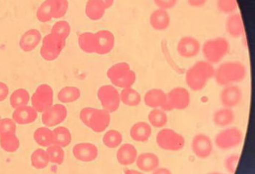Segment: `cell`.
<instances>
[{
  "mask_svg": "<svg viewBox=\"0 0 255 174\" xmlns=\"http://www.w3.org/2000/svg\"><path fill=\"white\" fill-rule=\"evenodd\" d=\"M247 75V67L243 63L230 61L222 63L215 69L214 78L219 86L225 87L242 82Z\"/></svg>",
  "mask_w": 255,
  "mask_h": 174,
  "instance_id": "obj_1",
  "label": "cell"
},
{
  "mask_svg": "<svg viewBox=\"0 0 255 174\" xmlns=\"http://www.w3.org/2000/svg\"><path fill=\"white\" fill-rule=\"evenodd\" d=\"M215 71L214 65L206 60L195 63L185 74L187 86L193 91L202 90L209 81L214 78Z\"/></svg>",
  "mask_w": 255,
  "mask_h": 174,
  "instance_id": "obj_2",
  "label": "cell"
},
{
  "mask_svg": "<svg viewBox=\"0 0 255 174\" xmlns=\"http://www.w3.org/2000/svg\"><path fill=\"white\" fill-rule=\"evenodd\" d=\"M80 118L86 126L96 133H102L111 121L110 113L103 109L86 107L80 111Z\"/></svg>",
  "mask_w": 255,
  "mask_h": 174,
  "instance_id": "obj_3",
  "label": "cell"
},
{
  "mask_svg": "<svg viewBox=\"0 0 255 174\" xmlns=\"http://www.w3.org/2000/svg\"><path fill=\"white\" fill-rule=\"evenodd\" d=\"M107 75L113 86L123 89L132 87L136 80V73L127 62H119L112 66Z\"/></svg>",
  "mask_w": 255,
  "mask_h": 174,
  "instance_id": "obj_4",
  "label": "cell"
},
{
  "mask_svg": "<svg viewBox=\"0 0 255 174\" xmlns=\"http://www.w3.org/2000/svg\"><path fill=\"white\" fill-rule=\"evenodd\" d=\"M230 48L231 45L226 38L217 37L206 40L201 46V51L206 62L214 65L222 62L229 53Z\"/></svg>",
  "mask_w": 255,
  "mask_h": 174,
  "instance_id": "obj_5",
  "label": "cell"
},
{
  "mask_svg": "<svg viewBox=\"0 0 255 174\" xmlns=\"http://www.w3.org/2000/svg\"><path fill=\"white\" fill-rule=\"evenodd\" d=\"M68 9V0H45L37 9V18L39 21L47 23L53 18H62Z\"/></svg>",
  "mask_w": 255,
  "mask_h": 174,
  "instance_id": "obj_6",
  "label": "cell"
},
{
  "mask_svg": "<svg viewBox=\"0 0 255 174\" xmlns=\"http://www.w3.org/2000/svg\"><path fill=\"white\" fill-rule=\"evenodd\" d=\"M67 39L56 33L50 32L42 41L40 55L45 61L53 62L59 58L66 45Z\"/></svg>",
  "mask_w": 255,
  "mask_h": 174,
  "instance_id": "obj_7",
  "label": "cell"
},
{
  "mask_svg": "<svg viewBox=\"0 0 255 174\" xmlns=\"http://www.w3.org/2000/svg\"><path fill=\"white\" fill-rule=\"evenodd\" d=\"M156 143L161 150L168 152H178L185 147V139L181 133L163 128L156 135Z\"/></svg>",
  "mask_w": 255,
  "mask_h": 174,
  "instance_id": "obj_8",
  "label": "cell"
},
{
  "mask_svg": "<svg viewBox=\"0 0 255 174\" xmlns=\"http://www.w3.org/2000/svg\"><path fill=\"white\" fill-rule=\"evenodd\" d=\"M244 141V133L237 127H228L217 133L215 143L221 150H231L240 147Z\"/></svg>",
  "mask_w": 255,
  "mask_h": 174,
  "instance_id": "obj_9",
  "label": "cell"
},
{
  "mask_svg": "<svg viewBox=\"0 0 255 174\" xmlns=\"http://www.w3.org/2000/svg\"><path fill=\"white\" fill-rule=\"evenodd\" d=\"M190 92L183 87H175L167 92L166 101L163 109L167 111L184 110L190 104Z\"/></svg>",
  "mask_w": 255,
  "mask_h": 174,
  "instance_id": "obj_10",
  "label": "cell"
},
{
  "mask_svg": "<svg viewBox=\"0 0 255 174\" xmlns=\"http://www.w3.org/2000/svg\"><path fill=\"white\" fill-rule=\"evenodd\" d=\"M97 96L102 104V109L108 112H116L121 104V95L118 89L112 85H105L99 87Z\"/></svg>",
  "mask_w": 255,
  "mask_h": 174,
  "instance_id": "obj_11",
  "label": "cell"
},
{
  "mask_svg": "<svg viewBox=\"0 0 255 174\" xmlns=\"http://www.w3.org/2000/svg\"><path fill=\"white\" fill-rule=\"evenodd\" d=\"M53 90L49 85L42 84L31 96V105L37 112L43 113L53 106Z\"/></svg>",
  "mask_w": 255,
  "mask_h": 174,
  "instance_id": "obj_12",
  "label": "cell"
},
{
  "mask_svg": "<svg viewBox=\"0 0 255 174\" xmlns=\"http://www.w3.org/2000/svg\"><path fill=\"white\" fill-rule=\"evenodd\" d=\"M191 149L197 158L202 160L207 159L213 152V142L206 133H198L193 138Z\"/></svg>",
  "mask_w": 255,
  "mask_h": 174,
  "instance_id": "obj_13",
  "label": "cell"
},
{
  "mask_svg": "<svg viewBox=\"0 0 255 174\" xmlns=\"http://www.w3.org/2000/svg\"><path fill=\"white\" fill-rule=\"evenodd\" d=\"M243 98V92L237 85L223 87L220 94V100L223 107L234 109L239 106Z\"/></svg>",
  "mask_w": 255,
  "mask_h": 174,
  "instance_id": "obj_14",
  "label": "cell"
},
{
  "mask_svg": "<svg viewBox=\"0 0 255 174\" xmlns=\"http://www.w3.org/2000/svg\"><path fill=\"white\" fill-rule=\"evenodd\" d=\"M201 51L199 40L192 36H185L178 42L177 51L178 54L184 59L196 57Z\"/></svg>",
  "mask_w": 255,
  "mask_h": 174,
  "instance_id": "obj_15",
  "label": "cell"
},
{
  "mask_svg": "<svg viewBox=\"0 0 255 174\" xmlns=\"http://www.w3.org/2000/svg\"><path fill=\"white\" fill-rule=\"evenodd\" d=\"M67 117V109L64 105H53L42 114V123L47 127H54L63 123Z\"/></svg>",
  "mask_w": 255,
  "mask_h": 174,
  "instance_id": "obj_16",
  "label": "cell"
},
{
  "mask_svg": "<svg viewBox=\"0 0 255 174\" xmlns=\"http://www.w3.org/2000/svg\"><path fill=\"white\" fill-rule=\"evenodd\" d=\"M95 34V53L107 55L113 51L116 44V38L113 32L102 29Z\"/></svg>",
  "mask_w": 255,
  "mask_h": 174,
  "instance_id": "obj_17",
  "label": "cell"
},
{
  "mask_svg": "<svg viewBox=\"0 0 255 174\" xmlns=\"http://www.w3.org/2000/svg\"><path fill=\"white\" fill-rule=\"evenodd\" d=\"M73 155L78 161H83V162H91L95 161L98 157V148L94 144H78L74 147Z\"/></svg>",
  "mask_w": 255,
  "mask_h": 174,
  "instance_id": "obj_18",
  "label": "cell"
},
{
  "mask_svg": "<svg viewBox=\"0 0 255 174\" xmlns=\"http://www.w3.org/2000/svg\"><path fill=\"white\" fill-rule=\"evenodd\" d=\"M149 24L154 30H166L171 25V15L168 10L157 8L149 15Z\"/></svg>",
  "mask_w": 255,
  "mask_h": 174,
  "instance_id": "obj_19",
  "label": "cell"
},
{
  "mask_svg": "<svg viewBox=\"0 0 255 174\" xmlns=\"http://www.w3.org/2000/svg\"><path fill=\"white\" fill-rule=\"evenodd\" d=\"M136 164L143 173H152L160 166V159L156 154L147 152L138 155Z\"/></svg>",
  "mask_w": 255,
  "mask_h": 174,
  "instance_id": "obj_20",
  "label": "cell"
},
{
  "mask_svg": "<svg viewBox=\"0 0 255 174\" xmlns=\"http://www.w3.org/2000/svg\"><path fill=\"white\" fill-rule=\"evenodd\" d=\"M167 92L160 88H152L144 95V102L150 109H163L166 101Z\"/></svg>",
  "mask_w": 255,
  "mask_h": 174,
  "instance_id": "obj_21",
  "label": "cell"
},
{
  "mask_svg": "<svg viewBox=\"0 0 255 174\" xmlns=\"http://www.w3.org/2000/svg\"><path fill=\"white\" fill-rule=\"evenodd\" d=\"M42 40V34L35 29H29L20 37L19 46L22 51L31 52L34 51Z\"/></svg>",
  "mask_w": 255,
  "mask_h": 174,
  "instance_id": "obj_22",
  "label": "cell"
},
{
  "mask_svg": "<svg viewBox=\"0 0 255 174\" xmlns=\"http://www.w3.org/2000/svg\"><path fill=\"white\" fill-rule=\"evenodd\" d=\"M226 29L228 34L234 38H239L245 34V25L240 13L234 12L228 15Z\"/></svg>",
  "mask_w": 255,
  "mask_h": 174,
  "instance_id": "obj_23",
  "label": "cell"
},
{
  "mask_svg": "<svg viewBox=\"0 0 255 174\" xmlns=\"http://www.w3.org/2000/svg\"><path fill=\"white\" fill-rule=\"evenodd\" d=\"M37 112L32 106H23L15 109L12 113V120L19 125H27L37 120Z\"/></svg>",
  "mask_w": 255,
  "mask_h": 174,
  "instance_id": "obj_24",
  "label": "cell"
},
{
  "mask_svg": "<svg viewBox=\"0 0 255 174\" xmlns=\"http://www.w3.org/2000/svg\"><path fill=\"white\" fill-rule=\"evenodd\" d=\"M137 157V150L133 144H122L118 149L117 160L122 166H128L135 164Z\"/></svg>",
  "mask_w": 255,
  "mask_h": 174,
  "instance_id": "obj_25",
  "label": "cell"
},
{
  "mask_svg": "<svg viewBox=\"0 0 255 174\" xmlns=\"http://www.w3.org/2000/svg\"><path fill=\"white\" fill-rule=\"evenodd\" d=\"M152 128L147 122H137L131 127L130 136L136 142H146L152 136Z\"/></svg>",
  "mask_w": 255,
  "mask_h": 174,
  "instance_id": "obj_26",
  "label": "cell"
},
{
  "mask_svg": "<svg viewBox=\"0 0 255 174\" xmlns=\"http://www.w3.org/2000/svg\"><path fill=\"white\" fill-rule=\"evenodd\" d=\"M236 120V114L233 109L223 107L219 109L213 115V122L219 128L231 127Z\"/></svg>",
  "mask_w": 255,
  "mask_h": 174,
  "instance_id": "obj_27",
  "label": "cell"
},
{
  "mask_svg": "<svg viewBox=\"0 0 255 174\" xmlns=\"http://www.w3.org/2000/svg\"><path fill=\"white\" fill-rule=\"evenodd\" d=\"M107 8L101 0H89L86 5V15L92 21H99L105 15Z\"/></svg>",
  "mask_w": 255,
  "mask_h": 174,
  "instance_id": "obj_28",
  "label": "cell"
},
{
  "mask_svg": "<svg viewBox=\"0 0 255 174\" xmlns=\"http://www.w3.org/2000/svg\"><path fill=\"white\" fill-rule=\"evenodd\" d=\"M168 117L163 109H152L148 114V123L152 128H165L168 123Z\"/></svg>",
  "mask_w": 255,
  "mask_h": 174,
  "instance_id": "obj_29",
  "label": "cell"
},
{
  "mask_svg": "<svg viewBox=\"0 0 255 174\" xmlns=\"http://www.w3.org/2000/svg\"><path fill=\"white\" fill-rule=\"evenodd\" d=\"M0 147L7 153H15L19 149V139L15 133H5L0 136Z\"/></svg>",
  "mask_w": 255,
  "mask_h": 174,
  "instance_id": "obj_30",
  "label": "cell"
},
{
  "mask_svg": "<svg viewBox=\"0 0 255 174\" xmlns=\"http://www.w3.org/2000/svg\"><path fill=\"white\" fill-rule=\"evenodd\" d=\"M121 101L128 106H137L141 101V96L133 87L124 88L120 93Z\"/></svg>",
  "mask_w": 255,
  "mask_h": 174,
  "instance_id": "obj_31",
  "label": "cell"
},
{
  "mask_svg": "<svg viewBox=\"0 0 255 174\" xmlns=\"http://www.w3.org/2000/svg\"><path fill=\"white\" fill-rule=\"evenodd\" d=\"M53 144L61 147H67L72 142V135L68 128L58 127L53 131Z\"/></svg>",
  "mask_w": 255,
  "mask_h": 174,
  "instance_id": "obj_32",
  "label": "cell"
},
{
  "mask_svg": "<svg viewBox=\"0 0 255 174\" xmlns=\"http://www.w3.org/2000/svg\"><path fill=\"white\" fill-rule=\"evenodd\" d=\"M35 142L42 147H48L53 144V131L46 127L37 128L34 133Z\"/></svg>",
  "mask_w": 255,
  "mask_h": 174,
  "instance_id": "obj_33",
  "label": "cell"
},
{
  "mask_svg": "<svg viewBox=\"0 0 255 174\" xmlns=\"http://www.w3.org/2000/svg\"><path fill=\"white\" fill-rule=\"evenodd\" d=\"M78 45L85 53H95V34L93 32H83L78 37Z\"/></svg>",
  "mask_w": 255,
  "mask_h": 174,
  "instance_id": "obj_34",
  "label": "cell"
},
{
  "mask_svg": "<svg viewBox=\"0 0 255 174\" xmlns=\"http://www.w3.org/2000/svg\"><path fill=\"white\" fill-rule=\"evenodd\" d=\"M81 95L80 89L74 86L63 87L58 93V98L61 103H68L76 101Z\"/></svg>",
  "mask_w": 255,
  "mask_h": 174,
  "instance_id": "obj_35",
  "label": "cell"
},
{
  "mask_svg": "<svg viewBox=\"0 0 255 174\" xmlns=\"http://www.w3.org/2000/svg\"><path fill=\"white\" fill-rule=\"evenodd\" d=\"M30 95L29 92L23 88L15 90L11 94L10 102L13 109H17L20 106H26L29 102Z\"/></svg>",
  "mask_w": 255,
  "mask_h": 174,
  "instance_id": "obj_36",
  "label": "cell"
},
{
  "mask_svg": "<svg viewBox=\"0 0 255 174\" xmlns=\"http://www.w3.org/2000/svg\"><path fill=\"white\" fill-rule=\"evenodd\" d=\"M103 143L110 149L117 148L123 142V136L116 130H110L103 136Z\"/></svg>",
  "mask_w": 255,
  "mask_h": 174,
  "instance_id": "obj_37",
  "label": "cell"
},
{
  "mask_svg": "<svg viewBox=\"0 0 255 174\" xmlns=\"http://www.w3.org/2000/svg\"><path fill=\"white\" fill-rule=\"evenodd\" d=\"M31 165L37 169H42L46 168L49 164V158L46 151L38 149L32 153L31 157Z\"/></svg>",
  "mask_w": 255,
  "mask_h": 174,
  "instance_id": "obj_38",
  "label": "cell"
},
{
  "mask_svg": "<svg viewBox=\"0 0 255 174\" xmlns=\"http://www.w3.org/2000/svg\"><path fill=\"white\" fill-rule=\"evenodd\" d=\"M49 161L58 165H61L64 162V152L62 147L57 145L50 146L46 151Z\"/></svg>",
  "mask_w": 255,
  "mask_h": 174,
  "instance_id": "obj_39",
  "label": "cell"
},
{
  "mask_svg": "<svg viewBox=\"0 0 255 174\" xmlns=\"http://www.w3.org/2000/svg\"><path fill=\"white\" fill-rule=\"evenodd\" d=\"M217 7L222 13L231 15L237 10V0H217Z\"/></svg>",
  "mask_w": 255,
  "mask_h": 174,
  "instance_id": "obj_40",
  "label": "cell"
},
{
  "mask_svg": "<svg viewBox=\"0 0 255 174\" xmlns=\"http://www.w3.org/2000/svg\"><path fill=\"white\" fill-rule=\"evenodd\" d=\"M50 32L56 33L67 39L70 34L71 26L67 21H58L53 25Z\"/></svg>",
  "mask_w": 255,
  "mask_h": 174,
  "instance_id": "obj_41",
  "label": "cell"
},
{
  "mask_svg": "<svg viewBox=\"0 0 255 174\" xmlns=\"http://www.w3.org/2000/svg\"><path fill=\"white\" fill-rule=\"evenodd\" d=\"M239 161H240V155L239 154H233L227 157L225 161V169L228 174H234L236 173V169L239 166Z\"/></svg>",
  "mask_w": 255,
  "mask_h": 174,
  "instance_id": "obj_42",
  "label": "cell"
},
{
  "mask_svg": "<svg viewBox=\"0 0 255 174\" xmlns=\"http://www.w3.org/2000/svg\"><path fill=\"white\" fill-rule=\"evenodd\" d=\"M16 133V124L13 120L4 118L0 120V136L5 133Z\"/></svg>",
  "mask_w": 255,
  "mask_h": 174,
  "instance_id": "obj_43",
  "label": "cell"
},
{
  "mask_svg": "<svg viewBox=\"0 0 255 174\" xmlns=\"http://www.w3.org/2000/svg\"><path fill=\"white\" fill-rule=\"evenodd\" d=\"M157 8L171 10L177 5L178 0H153Z\"/></svg>",
  "mask_w": 255,
  "mask_h": 174,
  "instance_id": "obj_44",
  "label": "cell"
},
{
  "mask_svg": "<svg viewBox=\"0 0 255 174\" xmlns=\"http://www.w3.org/2000/svg\"><path fill=\"white\" fill-rule=\"evenodd\" d=\"M9 87L5 83L0 82V102L4 101L8 96Z\"/></svg>",
  "mask_w": 255,
  "mask_h": 174,
  "instance_id": "obj_45",
  "label": "cell"
},
{
  "mask_svg": "<svg viewBox=\"0 0 255 174\" xmlns=\"http://www.w3.org/2000/svg\"><path fill=\"white\" fill-rule=\"evenodd\" d=\"M189 5L193 7H202L207 3L208 0H187Z\"/></svg>",
  "mask_w": 255,
  "mask_h": 174,
  "instance_id": "obj_46",
  "label": "cell"
},
{
  "mask_svg": "<svg viewBox=\"0 0 255 174\" xmlns=\"http://www.w3.org/2000/svg\"><path fill=\"white\" fill-rule=\"evenodd\" d=\"M152 174H173L169 169L166 167H160L159 166L155 170L152 172Z\"/></svg>",
  "mask_w": 255,
  "mask_h": 174,
  "instance_id": "obj_47",
  "label": "cell"
},
{
  "mask_svg": "<svg viewBox=\"0 0 255 174\" xmlns=\"http://www.w3.org/2000/svg\"><path fill=\"white\" fill-rule=\"evenodd\" d=\"M101 1L104 3L105 7H106L107 10H108V9H110V7L113 5V4H114L115 0H101Z\"/></svg>",
  "mask_w": 255,
  "mask_h": 174,
  "instance_id": "obj_48",
  "label": "cell"
},
{
  "mask_svg": "<svg viewBox=\"0 0 255 174\" xmlns=\"http://www.w3.org/2000/svg\"><path fill=\"white\" fill-rule=\"evenodd\" d=\"M125 174H144L141 171L133 170V169H126Z\"/></svg>",
  "mask_w": 255,
  "mask_h": 174,
  "instance_id": "obj_49",
  "label": "cell"
},
{
  "mask_svg": "<svg viewBox=\"0 0 255 174\" xmlns=\"http://www.w3.org/2000/svg\"><path fill=\"white\" fill-rule=\"evenodd\" d=\"M209 174H228L220 173V172H214V173H211Z\"/></svg>",
  "mask_w": 255,
  "mask_h": 174,
  "instance_id": "obj_50",
  "label": "cell"
}]
</instances>
